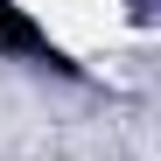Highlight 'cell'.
Masks as SVG:
<instances>
[{"instance_id":"cell-1","label":"cell","mask_w":161,"mask_h":161,"mask_svg":"<svg viewBox=\"0 0 161 161\" xmlns=\"http://www.w3.org/2000/svg\"><path fill=\"white\" fill-rule=\"evenodd\" d=\"M21 7L70 49H105L126 28V0H21Z\"/></svg>"}]
</instances>
